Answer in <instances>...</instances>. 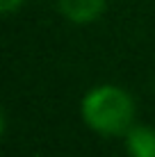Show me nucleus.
<instances>
[{
  "mask_svg": "<svg viewBox=\"0 0 155 157\" xmlns=\"http://www.w3.org/2000/svg\"><path fill=\"white\" fill-rule=\"evenodd\" d=\"M126 150L130 157H155V130L148 125H132L126 134Z\"/></svg>",
  "mask_w": 155,
  "mask_h": 157,
  "instance_id": "7ed1b4c3",
  "label": "nucleus"
},
{
  "mask_svg": "<svg viewBox=\"0 0 155 157\" xmlns=\"http://www.w3.org/2000/svg\"><path fill=\"white\" fill-rule=\"evenodd\" d=\"M23 2H25V0H0V12H2V14H12Z\"/></svg>",
  "mask_w": 155,
  "mask_h": 157,
  "instance_id": "20e7f679",
  "label": "nucleus"
},
{
  "mask_svg": "<svg viewBox=\"0 0 155 157\" xmlns=\"http://www.w3.org/2000/svg\"><path fill=\"white\" fill-rule=\"evenodd\" d=\"M82 118L94 132L105 137H119L132 130L135 100L116 84H100L87 91L82 98Z\"/></svg>",
  "mask_w": 155,
  "mask_h": 157,
  "instance_id": "f257e3e1",
  "label": "nucleus"
},
{
  "mask_svg": "<svg viewBox=\"0 0 155 157\" xmlns=\"http://www.w3.org/2000/svg\"><path fill=\"white\" fill-rule=\"evenodd\" d=\"M60 12L73 23H91L105 9V0H57Z\"/></svg>",
  "mask_w": 155,
  "mask_h": 157,
  "instance_id": "f03ea898",
  "label": "nucleus"
}]
</instances>
